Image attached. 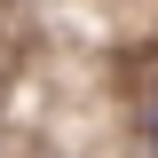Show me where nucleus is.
I'll use <instances>...</instances> for the list:
<instances>
[{"instance_id": "f257e3e1", "label": "nucleus", "mask_w": 158, "mask_h": 158, "mask_svg": "<svg viewBox=\"0 0 158 158\" xmlns=\"http://www.w3.org/2000/svg\"><path fill=\"white\" fill-rule=\"evenodd\" d=\"M150 142H158V118H150Z\"/></svg>"}]
</instances>
